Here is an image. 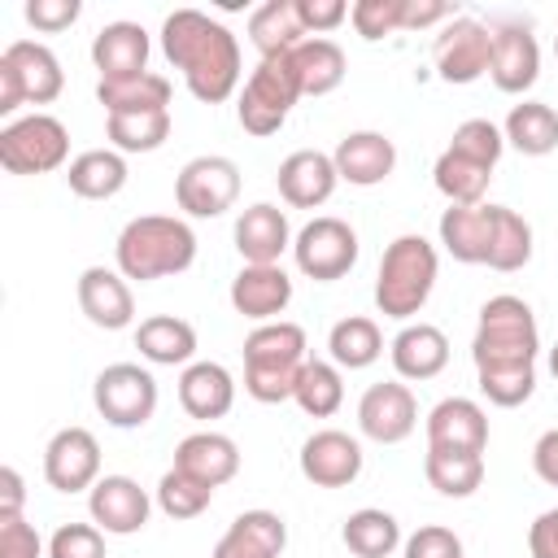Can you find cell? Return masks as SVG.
Instances as JSON below:
<instances>
[{
	"instance_id": "obj_1",
	"label": "cell",
	"mask_w": 558,
	"mask_h": 558,
	"mask_svg": "<svg viewBox=\"0 0 558 558\" xmlns=\"http://www.w3.org/2000/svg\"><path fill=\"white\" fill-rule=\"evenodd\" d=\"M161 52L201 105H222L240 87V39L201 9H174L161 22Z\"/></svg>"
},
{
	"instance_id": "obj_2",
	"label": "cell",
	"mask_w": 558,
	"mask_h": 558,
	"mask_svg": "<svg viewBox=\"0 0 558 558\" xmlns=\"http://www.w3.org/2000/svg\"><path fill=\"white\" fill-rule=\"evenodd\" d=\"M113 262L126 279L140 283L183 275L196 262V231L174 214H140L118 231Z\"/></svg>"
},
{
	"instance_id": "obj_3",
	"label": "cell",
	"mask_w": 558,
	"mask_h": 558,
	"mask_svg": "<svg viewBox=\"0 0 558 558\" xmlns=\"http://www.w3.org/2000/svg\"><path fill=\"white\" fill-rule=\"evenodd\" d=\"M305 327L275 318V323H257L244 336V392L262 405H279L292 401L301 366H305Z\"/></svg>"
},
{
	"instance_id": "obj_4",
	"label": "cell",
	"mask_w": 558,
	"mask_h": 558,
	"mask_svg": "<svg viewBox=\"0 0 558 558\" xmlns=\"http://www.w3.org/2000/svg\"><path fill=\"white\" fill-rule=\"evenodd\" d=\"M436 275H440V257H436V244L427 235H397L384 257H379V275H375V305L384 318H397V323H410L432 288H436Z\"/></svg>"
},
{
	"instance_id": "obj_5",
	"label": "cell",
	"mask_w": 558,
	"mask_h": 558,
	"mask_svg": "<svg viewBox=\"0 0 558 558\" xmlns=\"http://www.w3.org/2000/svg\"><path fill=\"white\" fill-rule=\"evenodd\" d=\"M536 349H541V331H536V314L523 296L501 292L480 305V323H475V340H471L475 371L536 366Z\"/></svg>"
},
{
	"instance_id": "obj_6",
	"label": "cell",
	"mask_w": 558,
	"mask_h": 558,
	"mask_svg": "<svg viewBox=\"0 0 558 558\" xmlns=\"http://www.w3.org/2000/svg\"><path fill=\"white\" fill-rule=\"evenodd\" d=\"M61 92H65V70L48 44L13 39L0 52V113L9 122L22 105H52Z\"/></svg>"
},
{
	"instance_id": "obj_7",
	"label": "cell",
	"mask_w": 558,
	"mask_h": 558,
	"mask_svg": "<svg viewBox=\"0 0 558 558\" xmlns=\"http://www.w3.org/2000/svg\"><path fill=\"white\" fill-rule=\"evenodd\" d=\"M296 100H301V83H296V70H292V52H283V57H262L257 70H253V74L244 78V87H240L235 118H240V126H244L248 135L266 140V135H275V131L288 122V113H292Z\"/></svg>"
},
{
	"instance_id": "obj_8",
	"label": "cell",
	"mask_w": 558,
	"mask_h": 558,
	"mask_svg": "<svg viewBox=\"0 0 558 558\" xmlns=\"http://www.w3.org/2000/svg\"><path fill=\"white\" fill-rule=\"evenodd\" d=\"M70 157V131L52 113H26L0 126V166L9 174H48Z\"/></svg>"
},
{
	"instance_id": "obj_9",
	"label": "cell",
	"mask_w": 558,
	"mask_h": 558,
	"mask_svg": "<svg viewBox=\"0 0 558 558\" xmlns=\"http://www.w3.org/2000/svg\"><path fill=\"white\" fill-rule=\"evenodd\" d=\"M92 401H96V410L109 427L131 432V427H144L157 414V379L140 362H113L96 375Z\"/></svg>"
},
{
	"instance_id": "obj_10",
	"label": "cell",
	"mask_w": 558,
	"mask_h": 558,
	"mask_svg": "<svg viewBox=\"0 0 558 558\" xmlns=\"http://www.w3.org/2000/svg\"><path fill=\"white\" fill-rule=\"evenodd\" d=\"M292 257H296V270L314 283L344 279L357 266V231L331 214L310 218L292 240Z\"/></svg>"
},
{
	"instance_id": "obj_11",
	"label": "cell",
	"mask_w": 558,
	"mask_h": 558,
	"mask_svg": "<svg viewBox=\"0 0 558 558\" xmlns=\"http://www.w3.org/2000/svg\"><path fill=\"white\" fill-rule=\"evenodd\" d=\"M174 201L187 218H218L240 201V166L222 153L192 157L174 179Z\"/></svg>"
},
{
	"instance_id": "obj_12",
	"label": "cell",
	"mask_w": 558,
	"mask_h": 558,
	"mask_svg": "<svg viewBox=\"0 0 558 558\" xmlns=\"http://www.w3.org/2000/svg\"><path fill=\"white\" fill-rule=\"evenodd\" d=\"M432 61H436L440 83H453V87H466L480 74H488V61H493V31H488V22L466 17V13L445 22L436 44H432Z\"/></svg>"
},
{
	"instance_id": "obj_13",
	"label": "cell",
	"mask_w": 558,
	"mask_h": 558,
	"mask_svg": "<svg viewBox=\"0 0 558 558\" xmlns=\"http://www.w3.org/2000/svg\"><path fill=\"white\" fill-rule=\"evenodd\" d=\"M488 31H493V61H488L493 87L506 96H523L541 78L536 35L527 31V22H514V17H497V22H488Z\"/></svg>"
},
{
	"instance_id": "obj_14",
	"label": "cell",
	"mask_w": 558,
	"mask_h": 558,
	"mask_svg": "<svg viewBox=\"0 0 558 558\" xmlns=\"http://www.w3.org/2000/svg\"><path fill=\"white\" fill-rule=\"evenodd\" d=\"M357 427L375 445H401L418 427V401L401 379L371 384L357 401Z\"/></svg>"
},
{
	"instance_id": "obj_15",
	"label": "cell",
	"mask_w": 558,
	"mask_h": 558,
	"mask_svg": "<svg viewBox=\"0 0 558 558\" xmlns=\"http://www.w3.org/2000/svg\"><path fill=\"white\" fill-rule=\"evenodd\" d=\"M362 462H366V453H362L357 436H349L340 427L314 432L296 453V466L314 488H349L362 475Z\"/></svg>"
},
{
	"instance_id": "obj_16",
	"label": "cell",
	"mask_w": 558,
	"mask_h": 558,
	"mask_svg": "<svg viewBox=\"0 0 558 558\" xmlns=\"http://www.w3.org/2000/svg\"><path fill=\"white\" fill-rule=\"evenodd\" d=\"M87 514L105 536H135L153 514V497L131 475H100L87 488Z\"/></svg>"
},
{
	"instance_id": "obj_17",
	"label": "cell",
	"mask_w": 558,
	"mask_h": 558,
	"mask_svg": "<svg viewBox=\"0 0 558 558\" xmlns=\"http://www.w3.org/2000/svg\"><path fill=\"white\" fill-rule=\"evenodd\" d=\"M44 480L57 493H83L100 480V445L87 427H61L44 445Z\"/></svg>"
},
{
	"instance_id": "obj_18",
	"label": "cell",
	"mask_w": 558,
	"mask_h": 558,
	"mask_svg": "<svg viewBox=\"0 0 558 558\" xmlns=\"http://www.w3.org/2000/svg\"><path fill=\"white\" fill-rule=\"evenodd\" d=\"M427 449L449 453H484L488 449V414L471 397H445L427 410Z\"/></svg>"
},
{
	"instance_id": "obj_19",
	"label": "cell",
	"mask_w": 558,
	"mask_h": 558,
	"mask_svg": "<svg viewBox=\"0 0 558 558\" xmlns=\"http://www.w3.org/2000/svg\"><path fill=\"white\" fill-rule=\"evenodd\" d=\"M279 196L292 205V209H318L331 201L340 174H336V161L331 153H318V148H296L279 161Z\"/></svg>"
},
{
	"instance_id": "obj_20",
	"label": "cell",
	"mask_w": 558,
	"mask_h": 558,
	"mask_svg": "<svg viewBox=\"0 0 558 558\" xmlns=\"http://www.w3.org/2000/svg\"><path fill=\"white\" fill-rule=\"evenodd\" d=\"M231 235H235V253L244 257V266H279L283 248H292L288 214L270 201H257V205L240 209Z\"/></svg>"
},
{
	"instance_id": "obj_21",
	"label": "cell",
	"mask_w": 558,
	"mask_h": 558,
	"mask_svg": "<svg viewBox=\"0 0 558 558\" xmlns=\"http://www.w3.org/2000/svg\"><path fill=\"white\" fill-rule=\"evenodd\" d=\"M78 310L87 314L92 327H105V331H122L131 327L135 318V296H131V283L126 275L113 266H87L78 275Z\"/></svg>"
},
{
	"instance_id": "obj_22",
	"label": "cell",
	"mask_w": 558,
	"mask_h": 558,
	"mask_svg": "<svg viewBox=\"0 0 558 558\" xmlns=\"http://www.w3.org/2000/svg\"><path fill=\"white\" fill-rule=\"evenodd\" d=\"M331 161H336V174H340L344 183H353V187H375V183H384V179L397 170V144H392L384 131H349V135L336 144Z\"/></svg>"
},
{
	"instance_id": "obj_23",
	"label": "cell",
	"mask_w": 558,
	"mask_h": 558,
	"mask_svg": "<svg viewBox=\"0 0 558 558\" xmlns=\"http://www.w3.org/2000/svg\"><path fill=\"white\" fill-rule=\"evenodd\" d=\"M292 301V279L283 266H240L231 279V310L253 323H275Z\"/></svg>"
},
{
	"instance_id": "obj_24",
	"label": "cell",
	"mask_w": 558,
	"mask_h": 558,
	"mask_svg": "<svg viewBox=\"0 0 558 558\" xmlns=\"http://www.w3.org/2000/svg\"><path fill=\"white\" fill-rule=\"evenodd\" d=\"M388 357H392V371L401 379H414V384L436 379L449 366V336L436 323H405L392 336Z\"/></svg>"
},
{
	"instance_id": "obj_25",
	"label": "cell",
	"mask_w": 558,
	"mask_h": 558,
	"mask_svg": "<svg viewBox=\"0 0 558 558\" xmlns=\"http://www.w3.org/2000/svg\"><path fill=\"white\" fill-rule=\"evenodd\" d=\"M288 549V523L275 510H244L218 536L209 558H279Z\"/></svg>"
},
{
	"instance_id": "obj_26",
	"label": "cell",
	"mask_w": 558,
	"mask_h": 558,
	"mask_svg": "<svg viewBox=\"0 0 558 558\" xmlns=\"http://www.w3.org/2000/svg\"><path fill=\"white\" fill-rule=\"evenodd\" d=\"M148 31L140 22H109L92 39V65L100 78H135L148 74Z\"/></svg>"
},
{
	"instance_id": "obj_27",
	"label": "cell",
	"mask_w": 558,
	"mask_h": 558,
	"mask_svg": "<svg viewBox=\"0 0 558 558\" xmlns=\"http://www.w3.org/2000/svg\"><path fill=\"white\" fill-rule=\"evenodd\" d=\"M174 466L187 471L192 480L209 484V488H222L240 471V445L231 436L205 427V432H192L174 445Z\"/></svg>"
},
{
	"instance_id": "obj_28",
	"label": "cell",
	"mask_w": 558,
	"mask_h": 558,
	"mask_svg": "<svg viewBox=\"0 0 558 558\" xmlns=\"http://www.w3.org/2000/svg\"><path fill=\"white\" fill-rule=\"evenodd\" d=\"M440 244L462 266H484L493 244V205H449L440 214Z\"/></svg>"
},
{
	"instance_id": "obj_29",
	"label": "cell",
	"mask_w": 558,
	"mask_h": 558,
	"mask_svg": "<svg viewBox=\"0 0 558 558\" xmlns=\"http://www.w3.org/2000/svg\"><path fill=\"white\" fill-rule=\"evenodd\" d=\"M179 405L192 418H201V423L231 414V405H235L231 371L222 362H192V366H183V375H179Z\"/></svg>"
},
{
	"instance_id": "obj_30",
	"label": "cell",
	"mask_w": 558,
	"mask_h": 558,
	"mask_svg": "<svg viewBox=\"0 0 558 558\" xmlns=\"http://www.w3.org/2000/svg\"><path fill=\"white\" fill-rule=\"evenodd\" d=\"M310 39L296 0H266L248 13V44L257 48V57H283L292 48H301Z\"/></svg>"
},
{
	"instance_id": "obj_31",
	"label": "cell",
	"mask_w": 558,
	"mask_h": 558,
	"mask_svg": "<svg viewBox=\"0 0 558 558\" xmlns=\"http://www.w3.org/2000/svg\"><path fill=\"white\" fill-rule=\"evenodd\" d=\"M135 349L153 366H192L196 353V327L174 314H153L135 327Z\"/></svg>"
},
{
	"instance_id": "obj_32",
	"label": "cell",
	"mask_w": 558,
	"mask_h": 558,
	"mask_svg": "<svg viewBox=\"0 0 558 558\" xmlns=\"http://www.w3.org/2000/svg\"><path fill=\"white\" fill-rule=\"evenodd\" d=\"M65 183L83 201H109L126 187V157L118 148H87L65 166Z\"/></svg>"
},
{
	"instance_id": "obj_33",
	"label": "cell",
	"mask_w": 558,
	"mask_h": 558,
	"mask_svg": "<svg viewBox=\"0 0 558 558\" xmlns=\"http://www.w3.org/2000/svg\"><path fill=\"white\" fill-rule=\"evenodd\" d=\"M292 70H296V83H301V96H327L344 83V48L327 35H310L301 48H292Z\"/></svg>"
},
{
	"instance_id": "obj_34",
	"label": "cell",
	"mask_w": 558,
	"mask_h": 558,
	"mask_svg": "<svg viewBox=\"0 0 558 558\" xmlns=\"http://www.w3.org/2000/svg\"><path fill=\"white\" fill-rule=\"evenodd\" d=\"M170 78L166 74H135V78H100L96 83V100L109 113H157L170 109Z\"/></svg>"
},
{
	"instance_id": "obj_35",
	"label": "cell",
	"mask_w": 558,
	"mask_h": 558,
	"mask_svg": "<svg viewBox=\"0 0 558 558\" xmlns=\"http://www.w3.org/2000/svg\"><path fill=\"white\" fill-rule=\"evenodd\" d=\"M506 144L519 148L523 157H549L558 148V113L545 105V100H519L510 113H506V126H501Z\"/></svg>"
},
{
	"instance_id": "obj_36",
	"label": "cell",
	"mask_w": 558,
	"mask_h": 558,
	"mask_svg": "<svg viewBox=\"0 0 558 558\" xmlns=\"http://www.w3.org/2000/svg\"><path fill=\"white\" fill-rule=\"evenodd\" d=\"M340 541H344V549H349L353 558H388L397 545H405L397 514H388V510H379V506L353 510V514L344 519V527H340Z\"/></svg>"
},
{
	"instance_id": "obj_37",
	"label": "cell",
	"mask_w": 558,
	"mask_h": 558,
	"mask_svg": "<svg viewBox=\"0 0 558 558\" xmlns=\"http://www.w3.org/2000/svg\"><path fill=\"white\" fill-rule=\"evenodd\" d=\"M327 349H331V362L340 371H366L371 362H379L384 353V331L375 318L366 314H349L340 318L331 331H327Z\"/></svg>"
},
{
	"instance_id": "obj_38",
	"label": "cell",
	"mask_w": 558,
	"mask_h": 558,
	"mask_svg": "<svg viewBox=\"0 0 558 558\" xmlns=\"http://www.w3.org/2000/svg\"><path fill=\"white\" fill-rule=\"evenodd\" d=\"M432 179H436V192L449 205H484V192L493 183V170L480 166V161H471V157H462V153H453V148H445L436 157V166H432Z\"/></svg>"
},
{
	"instance_id": "obj_39",
	"label": "cell",
	"mask_w": 558,
	"mask_h": 558,
	"mask_svg": "<svg viewBox=\"0 0 558 558\" xmlns=\"http://www.w3.org/2000/svg\"><path fill=\"white\" fill-rule=\"evenodd\" d=\"M527 262H532V222L510 205H493V244L484 266L510 275V270H523Z\"/></svg>"
},
{
	"instance_id": "obj_40",
	"label": "cell",
	"mask_w": 558,
	"mask_h": 558,
	"mask_svg": "<svg viewBox=\"0 0 558 558\" xmlns=\"http://www.w3.org/2000/svg\"><path fill=\"white\" fill-rule=\"evenodd\" d=\"M423 475L440 497H471L484 484V453H449V449H427Z\"/></svg>"
},
{
	"instance_id": "obj_41",
	"label": "cell",
	"mask_w": 558,
	"mask_h": 558,
	"mask_svg": "<svg viewBox=\"0 0 558 558\" xmlns=\"http://www.w3.org/2000/svg\"><path fill=\"white\" fill-rule=\"evenodd\" d=\"M105 135H109V148H118L122 157L126 153H157L170 140V109H157V113H109L105 118Z\"/></svg>"
},
{
	"instance_id": "obj_42",
	"label": "cell",
	"mask_w": 558,
	"mask_h": 558,
	"mask_svg": "<svg viewBox=\"0 0 558 558\" xmlns=\"http://www.w3.org/2000/svg\"><path fill=\"white\" fill-rule=\"evenodd\" d=\"M292 401H296L310 418H331V414L344 405V379H340V366H336V362H318V357H310V362L301 366V379H296Z\"/></svg>"
},
{
	"instance_id": "obj_43",
	"label": "cell",
	"mask_w": 558,
	"mask_h": 558,
	"mask_svg": "<svg viewBox=\"0 0 558 558\" xmlns=\"http://www.w3.org/2000/svg\"><path fill=\"white\" fill-rule=\"evenodd\" d=\"M209 501H214V488L201 484V480H192V475L179 471V466H170V471L157 480V506H161V514H170V519H196V514L209 510Z\"/></svg>"
},
{
	"instance_id": "obj_44",
	"label": "cell",
	"mask_w": 558,
	"mask_h": 558,
	"mask_svg": "<svg viewBox=\"0 0 558 558\" xmlns=\"http://www.w3.org/2000/svg\"><path fill=\"white\" fill-rule=\"evenodd\" d=\"M449 148L462 153V157H471V161H480V166H488V170H497L501 148H506V135H501V126L488 122V118H466V122L453 126Z\"/></svg>"
},
{
	"instance_id": "obj_45",
	"label": "cell",
	"mask_w": 558,
	"mask_h": 558,
	"mask_svg": "<svg viewBox=\"0 0 558 558\" xmlns=\"http://www.w3.org/2000/svg\"><path fill=\"white\" fill-rule=\"evenodd\" d=\"M475 375H480V392L501 410H514L536 392V366H488Z\"/></svg>"
},
{
	"instance_id": "obj_46",
	"label": "cell",
	"mask_w": 558,
	"mask_h": 558,
	"mask_svg": "<svg viewBox=\"0 0 558 558\" xmlns=\"http://www.w3.org/2000/svg\"><path fill=\"white\" fill-rule=\"evenodd\" d=\"M349 22H353V31H357L366 44L388 39V35L405 31V0H357V4L349 9Z\"/></svg>"
},
{
	"instance_id": "obj_47",
	"label": "cell",
	"mask_w": 558,
	"mask_h": 558,
	"mask_svg": "<svg viewBox=\"0 0 558 558\" xmlns=\"http://www.w3.org/2000/svg\"><path fill=\"white\" fill-rule=\"evenodd\" d=\"M48 558H105V532L96 523H61L48 541Z\"/></svg>"
},
{
	"instance_id": "obj_48",
	"label": "cell",
	"mask_w": 558,
	"mask_h": 558,
	"mask_svg": "<svg viewBox=\"0 0 558 558\" xmlns=\"http://www.w3.org/2000/svg\"><path fill=\"white\" fill-rule=\"evenodd\" d=\"M401 554H405V558H462V536H458L453 527L423 523L418 532L405 536Z\"/></svg>"
},
{
	"instance_id": "obj_49",
	"label": "cell",
	"mask_w": 558,
	"mask_h": 558,
	"mask_svg": "<svg viewBox=\"0 0 558 558\" xmlns=\"http://www.w3.org/2000/svg\"><path fill=\"white\" fill-rule=\"evenodd\" d=\"M26 22L35 26V31H44V35H57V31H65V26H74L78 22V13H83V4L78 0H26Z\"/></svg>"
},
{
	"instance_id": "obj_50",
	"label": "cell",
	"mask_w": 558,
	"mask_h": 558,
	"mask_svg": "<svg viewBox=\"0 0 558 558\" xmlns=\"http://www.w3.org/2000/svg\"><path fill=\"white\" fill-rule=\"evenodd\" d=\"M0 558H44V541L35 523H26V514L0 523Z\"/></svg>"
},
{
	"instance_id": "obj_51",
	"label": "cell",
	"mask_w": 558,
	"mask_h": 558,
	"mask_svg": "<svg viewBox=\"0 0 558 558\" xmlns=\"http://www.w3.org/2000/svg\"><path fill=\"white\" fill-rule=\"evenodd\" d=\"M296 9H301V22H305L310 35H327L349 17L344 0H296Z\"/></svg>"
},
{
	"instance_id": "obj_52",
	"label": "cell",
	"mask_w": 558,
	"mask_h": 558,
	"mask_svg": "<svg viewBox=\"0 0 558 558\" xmlns=\"http://www.w3.org/2000/svg\"><path fill=\"white\" fill-rule=\"evenodd\" d=\"M527 554L532 558H558V506L541 510L527 527Z\"/></svg>"
},
{
	"instance_id": "obj_53",
	"label": "cell",
	"mask_w": 558,
	"mask_h": 558,
	"mask_svg": "<svg viewBox=\"0 0 558 558\" xmlns=\"http://www.w3.org/2000/svg\"><path fill=\"white\" fill-rule=\"evenodd\" d=\"M453 4L445 0H405V31H423L432 22H453Z\"/></svg>"
},
{
	"instance_id": "obj_54",
	"label": "cell",
	"mask_w": 558,
	"mask_h": 558,
	"mask_svg": "<svg viewBox=\"0 0 558 558\" xmlns=\"http://www.w3.org/2000/svg\"><path fill=\"white\" fill-rule=\"evenodd\" d=\"M22 501H26V484L17 466H0V523L4 519H22Z\"/></svg>"
},
{
	"instance_id": "obj_55",
	"label": "cell",
	"mask_w": 558,
	"mask_h": 558,
	"mask_svg": "<svg viewBox=\"0 0 558 558\" xmlns=\"http://www.w3.org/2000/svg\"><path fill=\"white\" fill-rule=\"evenodd\" d=\"M532 471H536L549 488H558V427H549V432L532 445Z\"/></svg>"
},
{
	"instance_id": "obj_56",
	"label": "cell",
	"mask_w": 558,
	"mask_h": 558,
	"mask_svg": "<svg viewBox=\"0 0 558 558\" xmlns=\"http://www.w3.org/2000/svg\"><path fill=\"white\" fill-rule=\"evenodd\" d=\"M549 375H554V379H558V344H554V349H549Z\"/></svg>"
},
{
	"instance_id": "obj_57",
	"label": "cell",
	"mask_w": 558,
	"mask_h": 558,
	"mask_svg": "<svg viewBox=\"0 0 558 558\" xmlns=\"http://www.w3.org/2000/svg\"><path fill=\"white\" fill-rule=\"evenodd\" d=\"M554 57H558V35H554Z\"/></svg>"
}]
</instances>
